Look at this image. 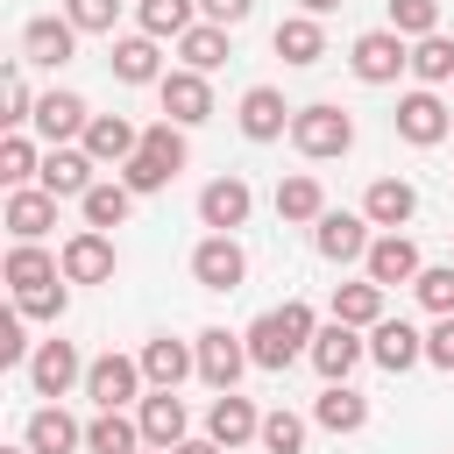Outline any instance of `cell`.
I'll return each instance as SVG.
<instances>
[{"mask_svg": "<svg viewBox=\"0 0 454 454\" xmlns=\"http://www.w3.org/2000/svg\"><path fill=\"white\" fill-rule=\"evenodd\" d=\"M312 305L305 298H284V305H270L255 326H248V362L255 369H270V376H284L298 355H312Z\"/></svg>", "mask_w": 454, "mask_h": 454, "instance_id": "cell-1", "label": "cell"}, {"mask_svg": "<svg viewBox=\"0 0 454 454\" xmlns=\"http://www.w3.org/2000/svg\"><path fill=\"white\" fill-rule=\"evenodd\" d=\"M291 142H298L305 163H326V156H348L355 149V121L333 99H319V106H298L291 114Z\"/></svg>", "mask_w": 454, "mask_h": 454, "instance_id": "cell-2", "label": "cell"}, {"mask_svg": "<svg viewBox=\"0 0 454 454\" xmlns=\"http://www.w3.org/2000/svg\"><path fill=\"white\" fill-rule=\"evenodd\" d=\"M348 64H355V78H362V85H390L397 71H411V43H404L397 28H369V35H355Z\"/></svg>", "mask_w": 454, "mask_h": 454, "instance_id": "cell-3", "label": "cell"}, {"mask_svg": "<svg viewBox=\"0 0 454 454\" xmlns=\"http://www.w3.org/2000/svg\"><path fill=\"white\" fill-rule=\"evenodd\" d=\"M156 99H163V121H177V128L213 121V85H206V71H163V78H156Z\"/></svg>", "mask_w": 454, "mask_h": 454, "instance_id": "cell-4", "label": "cell"}, {"mask_svg": "<svg viewBox=\"0 0 454 454\" xmlns=\"http://www.w3.org/2000/svg\"><path fill=\"white\" fill-rule=\"evenodd\" d=\"M369 227H376L369 213H333V206H326V213L312 220V248H319L326 262H362V255H369Z\"/></svg>", "mask_w": 454, "mask_h": 454, "instance_id": "cell-5", "label": "cell"}, {"mask_svg": "<svg viewBox=\"0 0 454 454\" xmlns=\"http://www.w3.org/2000/svg\"><path fill=\"white\" fill-rule=\"evenodd\" d=\"M199 376L213 383V390H234L241 383V369H248V333H227V326H206L199 340Z\"/></svg>", "mask_w": 454, "mask_h": 454, "instance_id": "cell-6", "label": "cell"}, {"mask_svg": "<svg viewBox=\"0 0 454 454\" xmlns=\"http://www.w3.org/2000/svg\"><path fill=\"white\" fill-rule=\"evenodd\" d=\"M397 135H404V142H419V149H433V142H447V135H454V114L440 106V92H433V85H419V92H404V99H397Z\"/></svg>", "mask_w": 454, "mask_h": 454, "instance_id": "cell-7", "label": "cell"}, {"mask_svg": "<svg viewBox=\"0 0 454 454\" xmlns=\"http://www.w3.org/2000/svg\"><path fill=\"white\" fill-rule=\"evenodd\" d=\"M192 277H199L206 291H241V277H248L241 241H234V234H206V241L192 248Z\"/></svg>", "mask_w": 454, "mask_h": 454, "instance_id": "cell-8", "label": "cell"}, {"mask_svg": "<svg viewBox=\"0 0 454 454\" xmlns=\"http://www.w3.org/2000/svg\"><path fill=\"white\" fill-rule=\"evenodd\" d=\"M369 362L390 369V376H404V369L426 362V333H419L411 319H376V326H369Z\"/></svg>", "mask_w": 454, "mask_h": 454, "instance_id": "cell-9", "label": "cell"}, {"mask_svg": "<svg viewBox=\"0 0 454 454\" xmlns=\"http://www.w3.org/2000/svg\"><path fill=\"white\" fill-rule=\"evenodd\" d=\"M142 383H149V376H142V362H128V355H99V362H85V397H92L99 411H121Z\"/></svg>", "mask_w": 454, "mask_h": 454, "instance_id": "cell-10", "label": "cell"}, {"mask_svg": "<svg viewBox=\"0 0 454 454\" xmlns=\"http://www.w3.org/2000/svg\"><path fill=\"white\" fill-rule=\"evenodd\" d=\"M71 50H78V21H71V14H35V21L21 28V57L43 64V71L71 64Z\"/></svg>", "mask_w": 454, "mask_h": 454, "instance_id": "cell-11", "label": "cell"}, {"mask_svg": "<svg viewBox=\"0 0 454 454\" xmlns=\"http://www.w3.org/2000/svg\"><path fill=\"white\" fill-rule=\"evenodd\" d=\"M369 355V340H362V326H348V319H333V326H319L312 333V369L326 376V383H348V369Z\"/></svg>", "mask_w": 454, "mask_h": 454, "instance_id": "cell-12", "label": "cell"}, {"mask_svg": "<svg viewBox=\"0 0 454 454\" xmlns=\"http://www.w3.org/2000/svg\"><path fill=\"white\" fill-rule=\"evenodd\" d=\"M28 383H35V397H64L71 383H85L78 348H71V340H43V348L28 355Z\"/></svg>", "mask_w": 454, "mask_h": 454, "instance_id": "cell-13", "label": "cell"}, {"mask_svg": "<svg viewBox=\"0 0 454 454\" xmlns=\"http://www.w3.org/2000/svg\"><path fill=\"white\" fill-rule=\"evenodd\" d=\"M248 206H255L248 177H213V184L199 192V220H206L213 234H234V227L248 220Z\"/></svg>", "mask_w": 454, "mask_h": 454, "instance_id": "cell-14", "label": "cell"}, {"mask_svg": "<svg viewBox=\"0 0 454 454\" xmlns=\"http://www.w3.org/2000/svg\"><path fill=\"white\" fill-rule=\"evenodd\" d=\"M50 227H57V192L14 184V192H7V234H14V241H43Z\"/></svg>", "mask_w": 454, "mask_h": 454, "instance_id": "cell-15", "label": "cell"}, {"mask_svg": "<svg viewBox=\"0 0 454 454\" xmlns=\"http://www.w3.org/2000/svg\"><path fill=\"white\" fill-rule=\"evenodd\" d=\"M64 277H71V284H106V277H114V241H106V227H78V234L64 241Z\"/></svg>", "mask_w": 454, "mask_h": 454, "instance_id": "cell-16", "label": "cell"}, {"mask_svg": "<svg viewBox=\"0 0 454 454\" xmlns=\"http://www.w3.org/2000/svg\"><path fill=\"white\" fill-rule=\"evenodd\" d=\"M362 270L390 291V284H411L426 262H419V241H411V234H376V241H369V255H362Z\"/></svg>", "mask_w": 454, "mask_h": 454, "instance_id": "cell-17", "label": "cell"}, {"mask_svg": "<svg viewBox=\"0 0 454 454\" xmlns=\"http://www.w3.org/2000/svg\"><path fill=\"white\" fill-rule=\"evenodd\" d=\"M135 149H142V128H135V121H121V114H92V121H85V156H92V163H114V170H121Z\"/></svg>", "mask_w": 454, "mask_h": 454, "instance_id": "cell-18", "label": "cell"}, {"mask_svg": "<svg viewBox=\"0 0 454 454\" xmlns=\"http://www.w3.org/2000/svg\"><path fill=\"white\" fill-rule=\"evenodd\" d=\"M92 170H99V163H92L85 149H64V142H57V149L43 156V170H35V177H43V192H57V199H85V192L99 184Z\"/></svg>", "mask_w": 454, "mask_h": 454, "instance_id": "cell-19", "label": "cell"}, {"mask_svg": "<svg viewBox=\"0 0 454 454\" xmlns=\"http://www.w3.org/2000/svg\"><path fill=\"white\" fill-rule=\"evenodd\" d=\"M206 433L220 440V447H241V440H262V411L241 397V390H220L213 397V411H206Z\"/></svg>", "mask_w": 454, "mask_h": 454, "instance_id": "cell-20", "label": "cell"}, {"mask_svg": "<svg viewBox=\"0 0 454 454\" xmlns=\"http://www.w3.org/2000/svg\"><path fill=\"white\" fill-rule=\"evenodd\" d=\"M85 121H92V106L78 99V92H43L35 99V135L57 149V142H71V135H85Z\"/></svg>", "mask_w": 454, "mask_h": 454, "instance_id": "cell-21", "label": "cell"}, {"mask_svg": "<svg viewBox=\"0 0 454 454\" xmlns=\"http://www.w3.org/2000/svg\"><path fill=\"white\" fill-rule=\"evenodd\" d=\"M284 128H291L284 92H277V85H248V92H241V135H248V142H277Z\"/></svg>", "mask_w": 454, "mask_h": 454, "instance_id": "cell-22", "label": "cell"}, {"mask_svg": "<svg viewBox=\"0 0 454 454\" xmlns=\"http://www.w3.org/2000/svg\"><path fill=\"white\" fill-rule=\"evenodd\" d=\"M135 362H142V376H149L156 390H177V383H184V376L199 369V348H184V340H170V333H156V340H149V348H142Z\"/></svg>", "mask_w": 454, "mask_h": 454, "instance_id": "cell-23", "label": "cell"}, {"mask_svg": "<svg viewBox=\"0 0 454 454\" xmlns=\"http://www.w3.org/2000/svg\"><path fill=\"white\" fill-rule=\"evenodd\" d=\"M135 419H142V440H149V447H177V440H184V426H192L177 390H149V397L135 404Z\"/></svg>", "mask_w": 454, "mask_h": 454, "instance_id": "cell-24", "label": "cell"}, {"mask_svg": "<svg viewBox=\"0 0 454 454\" xmlns=\"http://www.w3.org/2000/svg\"><path fill=\"white\" fill-rule=\"evenodd\" d=\"M362 213H369V220H376L383 234H397V227H404V220L419 213V192H411L404 177H376V184L362 192Z\"/></svg>", "mask_w": 454, "mask_h": 454, "instance_id": "cell-25", "label": "cell"}, {"mask_svg": "<svg viewBox=\"0 0 454 454\" xmlns=\"http://www.w3.org/2000/svg\"><path fill=\"white\" fill-rule=\"evenodd\" d=\"M28 447L35 454H78L85 447V426L64 404H43V411H28Z\"/></svg>", "mask_w": 454, "mask_h": 454, "instance_id": "cell-26", "label": "cell"}, {"mask_svg": "<svg viewBox=\"0 0 454 454\" xmlns=\"http://www.w3.org/2000/svg\"><path fill=\"white\" fill-rule=\"evenodd\" d=\"M270 43H277L284 64H319V57H326V28H319V14H284Z\"/></svg>", "mask_w": 454, "mask_h": 454, "instance_id": "cell-27", "label": "cell"}, {"mask_svg": "<svg viewBox=\"0 0 454 454\" xmlns=\"http://www.w3.org/2000/svg\"><path fill=\"white\" fill-rule=\"evenodd\" d=\"M312 419H319L326 433H362V426H369V397L348 390V383H326L319 404H312Z\"/></svg>", "mask_w": 454, "mask_h": 454, "instance_id": "cell-28", "label": "cell"}, {"mask_svg": "<svg viewBox=\"0 0 454 454\" xmlns=\"http://www.w3.org/2000/svg\"><path fill=\"white\" fill-rule=\"evenodd\" d=\"M57 277H64V255H50V248H35V241H14V248H7V284H14V291L57 284Z\"/></svg>", "mask_w": 454, "mask_h": 454, "instance_id": "cell-29", "label": "cell"}, {"mask_svg": "<svg viewBox=\"0 0 454 454\" xmlns=\"http://www.w3.org/2000/svg\"><path fill=\"white\" fill-rule=\"evenodd\" d=\"M177 57H184V71H220L227 64V28L220 21H192L177 35Z\"/></svg>", "mask_w": 454, "mask_h": 454, "instance_id": "cell-30", "label": "cell"}, {"mask_svg": "<svg viewBox=\"0 0 454 454\" xmlns=\"http://www.w3.org/2000/svg\"><path fill=\"white\" fill-rule=\"evenodd\" d=\"M114 78H121V85H156V78H163L156 35H128V43H114Z\"/></svg>", "mask_w": 454, "mask_h": 454, "instance_id": "cell-31", "label": "cell"}, {"mask_svg": "<svg viewBox=\"0 0 454 454\" xmlns=\"http://www.w3.org/2000/svg\"><path fill=\"white\" fill-rule=\"evenodd\" d=\"M333 319H348V326H376L383 319V284L376 277H362V284H333Z\"/></svg>", "mask_w": 454, "mask_h": 454, "instance_id": "cell-32", "label": "cell"}, {"mask_svg": "<svg viewBox=\"0 0 454 454\" xmlns=\"http://www.w3.org/2000/svg\"><path fill=\"white\" fill-rule=\"evenodd\" d=\"M319 213H326V192H319V177H305V170H298V177H284V184H277V220H298V227H312Z\"/></svg>", "mask_w": 454, "mask_h": 454, "instance_id": "cell-33", "label": "cell"}, {"mask_svg": "<svg viewBox=\"0 0 454 454\" xmlns=\"http://www.w3.org/2000/svg\"><path fill=\"white\" fill-rule=\"evenodd\" d=\"M78 213H85V227H121V220L135 213V192H128L121 177H114V184L99 177V184H92V192L78 199Z\"/></svg>", "mask_w": 454, "mask_h": 454, "instance_id": "cell-34", "label": "cell"}, {"mask_svg": "<svg viewBox=\"0 0 454 454\" xmlns=\"http://www.w3.org/2000/svg\"><path fill=\"white\" fill-rule=\"evenodd\" d=\"M135 440H142V419H121V411H99L85 426V454H135Z\"/></svg>", "mask_w": 454, "mask_h": 454, "instance_id": "cell-35", "label": "cell"}, {"mask_svg": "<svg viewBox=\"0 0 454 454\" xmlns=\"http://www.w3.org/2000/svg\"><path fill=\"white\" fill-rule=\"evenodd\" d=\"M411 71H419V85H447L454 78V35H419L411 43Z\"/></svg>", "mask_w": 454, "mask_h": 454, "instance_id": "cell-36", "label": "cell"}, {"mask_svg": "<svg viewBox=\"0 0 454 454\" xmlns=\"http://www.w3.org/2000/svg\"><path fill=\"white\" fill-rule=\"evenodd\" d=\"M135 14H142V35L163 43V35H184V28L199 21V0H142Z\"/></svg>", "mask_w": 454, "mask_h": 454, "instance_id": "cell-37", "label": "cell"}, {"mask_svg": "<svg viewBox=\"0 0 454 454\" xmlns=\"http://www.w3.org/2000/svg\"><path fill=\"white\" fill-rule=\"evenodd\" d=\"M411 291H419V305L440 319V312H454V262H426L419 277H411Z\"/></svg>", "mask_w": 454, "mask_h": 454, "instance_id": "cell-38", "label": "cell"}, {"mask_svg": "<svg viewBox=\"0 0 454 454\" xmlns=\"http://www.w3.org/2000/svg\"><path fill=\"white\" fill-rule=\"evenodd\" d=\"M262 447H270V454H305V419L284 411V404L262 411Z\"/></svg>", "mask_w": 454, "mask_h": 454, "instance_id": "cell-39", "label": "cell"}, {"mask_svg": "<svg viewBox=\"0 0 454 454\" xmlns=\"http://www.w3.org/2000/svg\"><path fill=\"white\" fill-rule=\"evenodd\" d=\"M390 28H397L404 43L433 35V28H440V0H390Z\"/></svg>", "mask_w": 454, "mask_h": 454, "instance_id": "cell-40", "label": "cell"}, {"mask_svg": "<svg viewBox=\"0 0 454 454\" xmlns=\"http://www.w3.org/2000/svg\"><path fill=\"white\" fill-rule=\"evenodd\" d=\"M170 177H177V170H163V163H156V156H149V149H135V156H128V163H121V184H128V192H135V199H149V192H163V184H170Z\"/></svg>", "mask_w": 454, "mask_h": 454, "instance_id": "cell-41", "label": "cell"}, {"mask_svg": "<svg viewBox=\"0 0 454 454\" xmlns=\"http://www.w3.org/2000/svg\"><path fill=\"white\" fill-rule=\"evenodd\" d=\"M71 277H57V284H35V291H14V305H21V319H64V305H71V291H64Z\"/></svg>", "mask_w": 454, "mask_h": 454, "instance_id": "cell-42", "label": "cell"}, {"mask_svg": "<svg viewBox=\"0 0 454 454\" xmlns=\"http://www.w3.org/2000/svg\"><path fill=\"white\" fill-rule=\"evenodd\" d=\"M142 149H149L163 170H184V128H177V121H156V128H142Z\"/></svg>", "mask_w": 454, "mask_h": 454, "instance_id": "cell-43", "label": "cell"}, {"mask_svg": "<svg viewBox=\"0 0 454 454\" xmlns=\"http://www.w3.org/2000/svg\"><path fill=\"white\" fill-rule=\"evenodd\" d=\"M35 170H43L35 142H28V135H7V142H0V177H7V184H28Z\"/></svg>", "mask_w": 454, "mask_h": 454, "instance_id": "cell-44", "label": "cell"}, {"mask_svg": "<svg viewBox=\"0 0 454 454\" xmlns=\"http://www.w3.org/2000/svg\"><path fill=\"white\" fill-rule=\"evenodd\" d=\"M64 14L78 21V35H114V14H121V0H64Z\"/></svg>", "mask_w": 454, "mask_h": 454, "instance_id": "cell-45", "label": "cell"}, {"mask_svg": "<svg viewBox=\"0 0 454 454\" xmlns=\"http://www.w3.org/2000/svg\"><path fill=\"white\" fill-rule=\"evenodd\" d=\"M14 362H28V340H21V305H7V312H0V369H14Z\"/></svg>", "mask_w": 454, "mask_h": 454, "instance_id": "cell-46", "label": "cell"}, {"mask_svg": "<svg viewBox=\"0 0 454 454\" xmlns=\"http://www.w3.org/2000/svg\"><path fill=\"white\" fill-rule=\"evenodd\" d=\"M7 128H21V121H35V92H28V78L21 71H7V114H0Z\"/></svg>", "mask_w": 454, "mask_h": 454, "instance_id": "cell-47", "label": "cell"}, {"mask_svg": "<svg viewBox=\"0 0 454 454\" xmlns=\"http://www.w3.org/2000/svg\"><path fill=\"white\" fill-rule=\"evenodd\" d=\"M426 362H433V369H454V312L433 319V333H426Z\"/></svg>", "mask_w": 454, "mask_h": 454, "instance_id": "cell-48", "label": "cell"}, {"mask_svg": "<svg viewBox=\"0 0 454 454\" xmlns=\"http://www.w3.org/2000/svg\"><path fill=\"white\" fill-rule=\"evenodd\" d=\"M255 14V0H199V21H220V28H241Z\"/></svg>", "mask_w": 454, "mask_h": 454, "instance_id": "cell-49", "label": "cell"}, {"mask_svg": "<svg viewBox=\"0 0 454 454\" xmlns=\"http://www.w3.org/2000/svg\"><path fill=\"white\" fill-rule=\"evenodd\" d=\"M170 454H227V447H220V440H213V433H206V440H177V447H170Z\"/></svg>", "mask_w": 454, "mask_h": 454, "instance_id": "cell-50", "label": "cell"}, {"mask_svg": "<svg viewBox=\"0 0 454 454\" xmlns=\"http://www.w3.org/2000/svg\"><path fill=\"white\" fill-rule=\"evenodd\" d=\"M340 0H298V14H333Z\"/></svg>", "mask_w": 454, "mask_h": 454, "instance_id": "cell-51", "label": "cell"}, {"mask_svg": "<svg viewBox=\"0 0 454 454\" xmlns=\"http://www.w3.org/2000/svg\"><path fill=\"white\" fill-rule=\"evenodd\" d=\"M7 454H35V447H7Z\"/></svg>", "mask_w": 454, "mask_h": 454, "instance_id": "cell-52", "label": "cell"}, {"mask_svg": "<svg viewBox=\"0 0 454 454\" xmlns=\"http://www.w3.org/2000/svg\"><path fill=\"white\" fill-rule=\"evenodd\" d=\"M163 454H170V447H163Z\"/></svg>", "mask_w": 454, "mask_h": 454, "instance_id": "cell-53", "label": "cell"}]
</instances>
